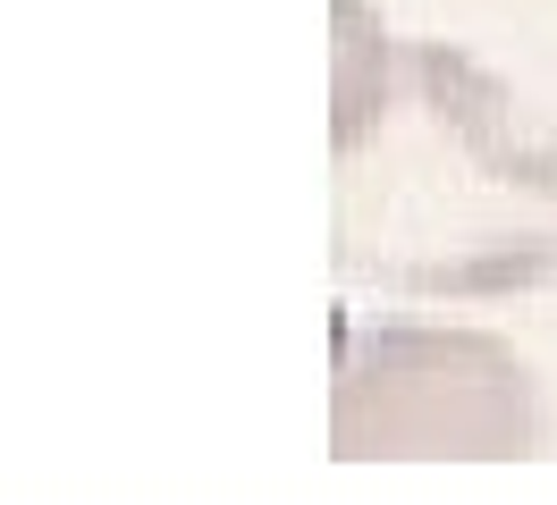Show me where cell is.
Listing matches in <instances>:
<instances>
[{
	"label": "cell",
	"instance_id": "cell-1",
	"mask_svg": "<svg viewBox=\"0 0 557 505\" xmlns=\"http://www.w3.org/2000/svg\"><path fill=\"white\" fill-rule=\"evenodd\" d=\"M541 379L473 329H381L338 354V455H541Z\"/></svg>",
	"mask_w": 557,
	"mask_h": 505
}]
</instances>
